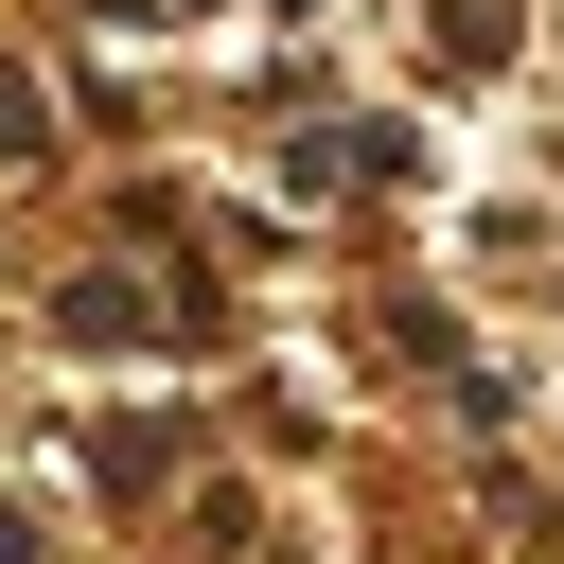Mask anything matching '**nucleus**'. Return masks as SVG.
I'll use <instances>...</instances> for the list:
<instances>
[{
  "label": "nucleus",
  "mask_w": 564,
  "mask_h": 564,
  "mask_svg": "<svg viewBox=\"0 0 564 564\" xmlns=\"http://www.w3.org/2000/svg\"><path fill=\"white\" fill-rule=\"evenodd\" d=\"M0 564H18V511H0Z\"/></svg>",
  "instance_id": "f03ea898"
},
{
  "label": "nucleus",
  "mask_w": 564,
  "mask_h": 564,
  "mask_svg": "<svg viewBox=\"0 0 564 564\" xmlns=\"http://www.w3.org/2000/svg\"><path fill=\"white\" fill-rule=\"evenodd\" d=\"M18 141H35V88H18V70H0V159H18Z\"/></svg>",
  "instance_id": "f257e3e1"
}]
</instances>
